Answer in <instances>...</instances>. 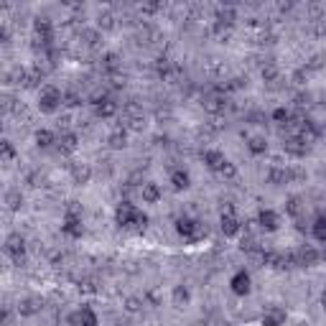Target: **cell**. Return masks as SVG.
Here are the masks:
<instances>
[{"mask_svg":"<svg viewBox=\"0 0 326 326\" xmlns=\"http://www.w3.org/2000/svg\"><path fill=\"white\" fill-rule=\"evenodd\" d=\"M285 321V311L283 308H273L263 316V326H280Z\"/></svg>","mask_w":326,"mask_h":326,"instance_id":"obj_15","label":"cell"},{"mask_svg":"<svg viewBox=\"0 0 326 326\" xmlns=\"http://www.w3.org/2000/svg\"><path fill=\"white\" fill-rule=\"evenodd\" d=\"M97 105V117H112L115 112H117V105L115 102H110V100H102V102H95Z\"/></svg>","mask_w":326,"mask_h":326,"instance_id":"obj_18","label":"cell"},{"mask_svg":"<svg viewBox=\"0 0 326 326\" xmlns=\"http://www.w3.org/2000/svg\"><path fill=\"white\" fill-rule=\"evenodd\" d=\"M100 28H112V16H100Z\"/></svg>","mask_w":326,"mask_h":326,"instance_id":"obj_31","label":"cell"},{"mask_svg":"<svg viewBox=\"0 0 326 326\" xmlns=\"http://www.w3.org/2000/svg\"><path fill=\"white\" fill-rule=\"evenodd\" d=\"M71 174H74V181H76V184H87V181L92 179V169L87 166V163H82V166L76 163V166L71 169Z\"/></svg>","mask_w":326,"mask_h":326,"instance_id":"obj_16","label":"cell"},{"mask_svg":"<svg viewBox=\"0 0 326 326\" xmlns=\"http://www.w3.org/2000/svg\"><path fill=\"white\" fill-rule=\"evenodd\" d=\"M8 201H11V207L16 209V207H18V204H16V201H18V194H16V191H11V194H8Z\"/></svg>","mask_w":326,"mask_h":326,"instance_id":"obj_32","label":"cell"},{"mask_svg":"<svg viewBox=\"0 0 326 326\" xmlns=\"http://www.w3.org/2000/svg\"><path fill=\"white\" fill-rule=\"evenodd\" d=\"M273 120H275V122H288V120H291V112L285 110V107H278V110L273 112Z\"/></svg>","mask_w":326,"mask_h":326,"instance_id":"obj_27","label":"cell"},{"mask_svg":"<svg viewBox=\"0 0 326 326\" xmlns=\"http://www.w3.org/2000/svg\"><path fill=\"white\" fill-rule=\"evenodd\" d=\"M219 174H222L224 179H234V174H237V169H234V166H232V163L227 160V166H224V169H222Z\"/></svg>","mask_w":326,"mask_h":326,"instance_id":"obj_29","label":"cell"},{"mask_svg":"<svg viewBox=\"0 0 326 326\" xmlns=\"http://www.w3.org/2000/svg\"><path fill=\"white\" fill-rule=\"evenodd\" d=\"M283 148H285V153H291V155L301 158V155H306V150H308V143H306L301 135H291V138H285Z\"/></svg>","mask_w":326,"mask_h":326,"instance_id":"obj_7","label":"cell"},{"mask_svg":"<svg viewBox=\"0 0 326 326\" xmlns=\"http://www.w3.org/2000/svg\"><path fill=\"white\" fill-rule=\"evenodd\" d=\"M258 222H260V227L268 229V232H275V229H278V214H275L273 209H260Z\"/></svg>","mask_w":326,"mask_h":326,"instance_id":"obj_10","label":"cell"},{"mask_svg":"<svg viewBox=\"0 0 326 326\" xmlns=\"http://www.w3.org/2000/svg\"><path fill=\"white\" fill-rule=\"evenodd\" d=\"M61 229H64L69 237H82V217H79L74 209H69V212H66V217H64Z\"/></svg>","mask_w":326,"mask_h":326,"instance_id":"obj_6","label":"cell"},{"mask_svg":"<svg viewBox=\"0 0 326 326\" xmlns=\"http://www.w3.org/2000/svg\"><path fill=\"white\" fill-rule=\"evenodd\" d=\"M117 326H133V323H128V321H125V323H117Z\"/></svg>","mask_w":326,"mask_h":326,"instance_id":"obj_35","label":"cell"},{"mask_svg":"<svg viewBox=\"0 0 326 326\" xmlns=\"http://www.w3.org/2000/svg\"><path fill=\"white\" fill-rule=\"evenodd\" d=\"M59 148H61L64 153L76 150V135H74V133H64V135H61V140H59Z\"/></svg>","mask_w":326,"mask_h":326,"instance_id":"obj_21","label":"cell"},{"mask_svg":"<svg viewBox=\"0 0 326 326\" xmlns=\"http://www.w3.org/2000/svg\"><path fill=\"white\" fill-rule=\"evenodd\" d=\"M285 212H288L291 217H301V212H303V207H301V199H298V196H291V199H288V204H285Z\"/></svg>","mask_w":326,"mask_h":326,"instance_id":"obj_23","label":"cell"},{"mask_svg":"<svg viewBox=\"0 0 326 326\" xmlns=\"http://www.w3.org/2000/svg\"><path fill=\"white\" fill-rule=\"evenodd\" d=\"M189 301H191V293H189V288H186V285H176V288H174V306L184 308Z\"/></svg>","mask_w":326,"mask_h":326,"instance_id":"obj_17","label":"cell"},{"mask_svg":"<svg viewBox=\"0 0 326 326\" xmlns=\"http://www.w3.org/2000/svg\"><path fill=\"white\" fill-rule=\"evenodd\" d=\"M6 250H8L16 260H21V255H23V239H21L18 234H13V237L8 239V248H6Z\"/></svg>","mask_w":326,"mask_h":326,"instance_id":"obj_19","label":"cell"},{"mask_svg":"<svg viewBox=\"0 0 326 326\" xmlns=\"http://www.w3.org/2000/svg\"><path fill=\"white\" fill-rule=\"evenodd\" d=\"M125 308H128L130 313H138V311L143 308V301H140V298H128V301H125Z\"/></svg>","mask_w":326,"mask_h":326,"instance_id":"obj_28","label":"cell"},{"mask_svg":"<svg viewBox=\"0 0 326 326\" xmlns=\"http://www.w3.org/2000/svg\"><path fill=\"white\" fill-rule=\"evenodd\" d=\"M41 301H36V298H26L23 303H21V313L23 316H31V313H38L41 311V306H38Z\"/></svg>","mask_w":326,"mask_h":326,"instance_id":"obj_22","label":"cell"},{"mask_svg":"<svg viewBox=\"0 0 326 326\" xmlns=\"http://www.w3.org/2000/svg\"><path fill=\"white\" fill-rule=\"evenodd\" d=\"M140 194H143V201H145V204H155V201L163 196V191H160L158 184H143Z\"/></svg>","mask_w":326,"mask_h":326,"instance_id":"obj_12","label":"cell"},{"mask_svg":"<svg viewBox=\"0 0 326 326\" xmlns=\"http://www.w3.org/2000/svg\"><path fill=\"white\" fill-rule=\"evenodd\" d=\"M311 232H313V237H316L318 242H326V212L316 214V219H313V227H311Z\"/></svg>","mask_w":326,"mask_h":326,"instance_id":"obj_14","label":"cell"},{"mask_svg":"<svg viewBox=\"0 0 326 326\" xmlns=\"http://www.w3.org/2000/svg\"><path fill=\"white\" fill-rule=\"evenodd\" d=\"M171 184H174V189H176V191H184V189H189V186H191V176H189V171H184V169H176V171L171 174Z\"/></svg>","mask_w":326,"mask_h":326,"instance_id":"obj_11","label":"cell"},{"mask_svg":"<svg viewBox=\"0 0 326 326\" xmlns=\"http://www.w3.org/2000/svg\"><path fill=\"white\" fill-rule=\"evenodd\" d=\"M115 219H117L120 227H145V222H148V217L135 207V204H130V201H122L120 204L117 212H115Z\"/></svg>","mask_w":326,"mask_h":326,"instance_id":"obj_1","label":"cell"},{"mask_svg":"<svg viewBox=\"0 0 326 326\" xmlns=\"http://www.w3.org/2000/svg\"><path fill=\"white\" fill-rule=\"evenodd\" d=\"M61 102H64V97H61V92L56 87H51V85L41 87V92H38V107L44 110V112H56L61 107Z\"/></svg>","mask_w":326,"mask_h":326,"instance_id":"obj_2","label":"cell"},{"mask_svg":"<svg viewBox=\"0 0 326 326\" xmlns=\"http://www.w3.org/2000/svg\"><path fill=\"white\" fill-rule=\"evenodd\" d=\"M222 232H224L227 237H234V234H239V219L234 217L232 204H227V207H222Z\"/></svg>","mask_w":326,"mask_h":326,"instance_id":"obj_5","label":"cell"},{"mask_svg":"<svg viewBox=\"0 0 326 326\" xmlns=\"http://www.w3.org/2000/svg\"><path fill=\"white\" fill-rule=\"evenodd\" d=\"M204 163H207L212 171H222L227 166V158L219 150H207V153H204Z\"/></svg>","mask_w":326,"mask_h":326,"instance_id":"obj_9","label":"cell"},{"mask_svg":"<svg viewBox=\"0 0 326 326\" xmlns=\"http://www.w3.org/2000/svg\"><path fill=\"white\" fill-rule=\"evenodd\" d=\"M176 229H179V234H184V237L191 239V237H196V232H199V222L191 219V217H179Z\"/></svg>","mask_w":326,"mask_h":326,"instance_id":"obj_8","label":"cell"},{"mask_svg":"<svg viewBox=\"0 0 326 326\" xmlns=\"http://www.w3.org/2000/svg\"><path fill=\"white\" fill-rule=\"evenodd\" d=\"M54 140H56V138H54L51 130H38V133H36V143H38L41 148H49Z\"/></svg>","mask_w":326,"mask_h":326,"instance_id":"obj_24","label":"cell"},{"mask_svg":"<svg viewBox=\"0 0 326 326\" xmlns=\"http://www.w3.org/2000/svg\"><path fill=\"white\" fill-rule=\"evenodd\" d=\"M69 326H97V313L90 306H82L79 311L69 313Z\"/></svg>","mask_w":326,"mask_h":326,"instance_id":"obj_4","label":"cell"},{"mask_svg":"<svg viewBox=\"0 0 326 326\" xmlns=\"http://www.w3.org/2000/svg\"><path fill=\"white\" fill-rule=\"evenodd\" d=\"M204 105H207V110H209V112H219V110L224 107V100H222V97H217V95H212V97H207V102H204Z\"/></svg>","mask_w":326,"mask_h":326,"instance_id":"obj_26","label":"cell"},{"mask_svg":"<svg viewBox=\"0 0 326 326\" xmlns=\"http://www.w3.org/2000/svg\"><path fill=\"white\" fill-rule=\"evenodd\" d=\"M125 143H128L125 130H115V133L110 135V148H125Z\"/></svg>","mask_w":326,"mask_h":326,"instance_id":"obj_25","label":"cell"},{"mask_svg":"<svg viewBox=\"0 0 326 326\" xmlns=\"http://www.w3.org/2000/svg\"><path fill=\"white\" fill-rule=\"evenodd\" d=\"M321 303H323V306H326V291H323V293H321Z\"/></svg>","mask_w":326,"mask_h":326,"instance_id":"obj_34","label":"cell"},{"mask_svg":"<svg viewBox=\"0 0 326 326\" xmlns=\"http://www.w3.org/2000/svg\"><path fill=\"white\" fill-rule=\"evenodd\" d=\"M248 148H250V153H253V155H263V153L268 150V140H265V138H260V135H255V138H250Z\"/></svg>","mask_w":326,"mask_h":326,"instance_id":"obj_20","label":"cell"},{"mask_svg":"<svg viewBox=\"0 0 326 326\" xmlns=\"http://www.w3.org/2000/svg\"><path fill=\"white\" fill-rule=\"evenodd\" d=\"M66 105H71V107L79 105V97H76V95H66Z\"/></svg>","mask_w":326,"mask_h":326,"instance_id":"obj_33","label":"cell"},{"mask_svg":"<svg viewBox=\"0 0 326 326\" xmlns=\"http://www.w3.org/2000/svg\"><path fill=\"white\" fill-rule=\"evenodd\" d=\"M229 285H232V293H234V296H248V293L253 291V278H250L248 270H237V273L232 275Z\"/></svg>","mask_w":326,"mask_h":326,"instance_id":"obj_3","label":"cell"},{"mask_svg":"<svg viewBox=\"0 0 326 326\" xmlns=\"http://www.w3.org/2000/svg\"><path fill=\"white\" fill-rule=\"evenodd\" d=\"M293 258H296V265H313L318 260V253L313 248H303V250L293 253Z\"/></svg>","mask_w":326,"mask_h":326,"instance_id":"obj_13","label":"cell"},{"mask_svg":"<svg viewBox=\"0 0 326 326\" xmlns=\"http://www.w3.org/2000/svg\"><path fill=\"white\" fill-rule=\"evenodd\" d=\"M278 76V69L275 66H265L263 69V79H275Z\"/></svg>","mask_w":326,"mask_h":326,"instance_id":"obj_30","label":"cell"}]
</instances>
